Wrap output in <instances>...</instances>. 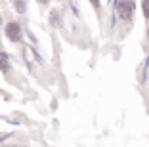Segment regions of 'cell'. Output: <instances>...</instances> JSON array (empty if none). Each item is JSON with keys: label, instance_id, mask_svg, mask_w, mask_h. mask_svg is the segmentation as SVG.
<instances>
[{"label": "cell", "instance_id": "obj_1", "mask_svg": "<svg viewBox=\"0 0 149 147\" xmlns=\"http://www.w3.org/2000/svg\"><path fill=\"white\" fill-rule=\"evenodd\" d=\"M117 12L120 15V19L130 21L132 15H134V2L132 0H120V2H117Z\"/></svg>", "mask_w": 149, "mask_h": 147}, {"label": "cell", "instance_id": "obj_2", "mask_svg": "<svg viewBox=\"0 0 149 147\" xmlns=\"http://www.w3.org/2000/svg\"><path fill=\"white\" fill-rule=\"evenodd\" d=\"M6 36H8V40H12V42H21L23 35H21L19 23H15V21L8 23V25H6Z\"/></svg>", "mask_w": 149, "mask_h": 147}, {"label": "cell", "instance_id": "obj_3", "mask_svg": "<svg viewBox=\"0 0 149 147\" xmlns=\"http://www.w3.org/2000/svg\"><path fill=\"white\" fill-rule=\"evenodd\" d=\"M50 25L56 27V29H61V27H63L61 13L57 12V10H52V12H50Z\"/></svg>", "mask_w": 149, "mask_h": 147}, {"label": "cell", "instance_id": "obj_4", "mask_svg": "<svg viewBox=\"0 0 149 147\" xmlns=\"http://www.w3.org/2000/svg\"><path fill=\"white\" fill-rule=\"evenodd\" d=\"M0 71H2V73H10V71H12V67H10V63H8V57H6L4 54H0Z\"/></svg>", "mask_w": 149, "mask_h": 147}, {"label": "cell", "instance_id": "obj_5", "mask_svg": "<svg viewBox=\"0 0 149 147\" xmlns=\"http://www.w3.org/2000/svg\"><path fill=\"white\" fill-rule=\"evenodd\" d=\"M13 8L17 13H25L27 6H25V0H13Z\"/></svg>", "mask_w": 149, "mask_h": 147}, {"label": "cell", "instance_id": "obj_6", "mask_svg": "<svg viewBox=\"0 0 149 147\" xmlns=\"http://www.w3.org/2000/svg\"><path fill=\"white\" fill-rule=\"evenodd\" d=\"M23 54H25V61H27L29 65H33V48L27 46L25 50H23Z\"/></svg>", "mask_w": 149, "mask_h": 147}, {"label": "cell", "instance_id": "obj_7", "mask_svg": "<svg viewBox=\"0 0 149 147\" xmlns=\"http://www.w3.org/2000/svg\"><path fill=\"white\" fill-rule=\"evenodd\" d=\"M141 6H143V15L149 19V0H143V4H141Z\"/></svg>", "mask_w": 149, "mask_h": 147}, {"label": "cell", "instance_id": "obj_8", "mask_svg": "<svg viewBox=\"0 0 149 147\" xmlns=\"http://www.w3.org/2000/svg\"><path fill=\"white\" fill-rule=\"evenodd\" d=\"M90 2H92V6H94V8H100V0H90Z\"/></svg>", "mask_w": 149, "mask_h": 147}, {"label": "cell", "instance_id": "obj_9", "mask_svg": "<svg viewBox=\"0 0 149 147\" xmlns=\"http://www.w3.org/2000/svg\"><path fill=\"white\" fill-rule=\"evenodd\" d=\"M48 2H50V0H38V4H42V6H44V4H48Z\"/></svg>", "mask_w": 149, "mask_h": 147}, {"label": "cell", "instance_id": "obj_10", "mask_svg": "<svg viewBox=\"0 0 149 147\" xmlns=\"http://www.w3.org/2000/svg\"><path fill=\"white\" fill-rule=\"evenodd\" d=\"M0 25H2V19H0Z\"/></svg>", "mask_w": 149, "mask_h": 147}]
</instances>
